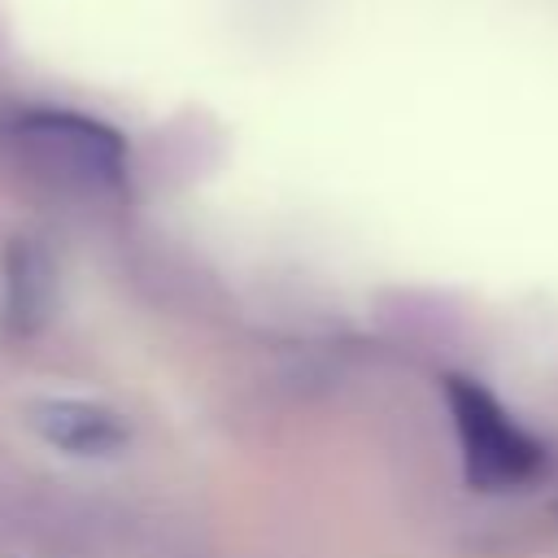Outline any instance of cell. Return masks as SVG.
I'll use <instances>...</instances> for the list:
<instances>
[{
  "label": "cell",
  "instance_id": "1",
  "mask_svg": "<svg viewBox=\"0 0 558 558\" xmlns=\"http://www.w3.org/2000/svg\"><path fill=\"white\" fill-rule=\"evenodd\" d=\"M0 144L44 183L70 192H113L126 179V144L113 126L70 109H22L4 118Z\"/></svg>",
  "mask_w": 558,
  "mask_h": 558
},
{
  "label": "cell",
  "instance_id": "2",
  "mask_svg": "<svg viewBox=\"0 0 558 558\" xmlns=\"http://www.w3.org/2000/svg\"><path fill=\"white\" fill-rule=\"evenodd\" d=\"M445 397H449V414L462 440L466 475L480 488H506V484H523L527 475H536L541 445L501 410V401L488 388H480L475 379L449 375Z\"/></svg>",
  "mask_w": 558,
  "mask_h": 558
},
{
  "label": "cell",
  "instance_id": "3",
  "mask_svg": "<svg viewBox=\"0 0 558 558\" xmlns=\"http://www.w3.org/2000/svg\"><path fill=\"white\" fill-rule=\"evenodd\" d=\"M31 423L35 432L61 449V453H74V458H113L126 449L131 432H126V418L109 405H96V401H83V397H52V401H39L31 410Z\"/></svg>",
  "mask_w": 558,
  "mask_h": 558
},
{
  "label": "cell",
  "instance_id": "4",
  "mask_svg": "<svg viewBox=\"0 0 558 558\" xmlns=\"http://www.w3.org/2000/svg\"><path fill=\"white\" fill-rule=\"evenodd\" d=\"M4 305H0V318L9 331H35L48 314V301H52V266L39 248H13L4 257Z\"/></svg>",
  "mask_w": 558,
  "mask_h": 558
}]
</instances>
